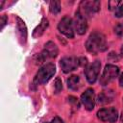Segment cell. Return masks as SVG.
Wrapping results in <instances>:
<instances>
[{
  "mask_svg": "<svg viewBox=\"0 0 123 123\" xmlns=\"http://www.w3.org/2000/svg\"><path fill=\"white\" fill-rule=\"evenodd\" d=\"M86 48L89 53L93 55H97L100 52L106 51L108 46L105 36L97 31L91 33L86 42Z\"/></svg>",
  "mask_w": 123,
  "mask_h": 123,
  "instance_id": "1",
  "label": "cell"
},
{
  "mask_svg": "<svg viewBox=\"0 0 123 123\" xmlns=\"http://www.w3.org/2000/svg\"><path fill=\"white\" fill-rule=\"evenodd\" d=\"M56 73V66L54 63H46L44 64L38 71L37 72L35 78H34V85H43L47 83Z\"/></svg>",
  "mask_w": 123,
  "mask_h": 123,
  "instance_id": "2",
  "label": "cell"
},
{
  "mask_svg": "<svg viewBox=\"0 0 123 123\" xmlns=\"http://www.w3.org/2000/svg\"><path fill=\"white\" fill-rule=\"evenodd\" d=\"M119 73V67L114 64H107L104 68L102 76L100 78V84L102 86H107L111 82H112Z\"/></svg>",
  "mask_w": 123,
  "mask_h": 123,
  "instance_id": "3",
  "label": "cell"
},
{
  "mask_svg": "<svg viewBox=\"0 0 123 123\" xmlns=\"http://www.w3.org/2000/svg\"><path fill=\"white\" fill-rule=\"evenodd\" d=\"M58 53H59V51H58L57 45L53 41H48L45 44L44 49L41 51V53L38 54V56L37 58V63H42L49 58L57 57Z\"/></svg>",
  "mask_w": 123,
  "mask_h": 123,
  "instance_id": "4",
  "label": "cell"
},
{
  "mask_svg": "<svg viewBox=\"0 0 123 123\" xmlns=\"http://www.w3.org/2000/svg\"><path fill=\"white\" fill-rule=\"evenodd\" d=\"M101 3L98 0H92V1H82L80 4V9L78 10L84 16L86 17V15H91L95 12H97L100 10Z\"/></svg>",
  "mask_w": 123,
  "mask_h": 123,
  "instance_id": "5",
  "label": "cell"
},
{
  "mask_svg": "<svg viewBox=\"0 0 123 123\" xmlns=\"http://www.w3.org/2000/svg\"><path fill=\"white\" fill-rule=\"evenodd\" d=\"M60 65L64 73H68L82 65V60L76 57H64L60 61Z\"/></svg>",
  "mask_w": 123,
  "mask_h": 123,
  "instance_id": "6",
  "label": "cell"
},
{
  "mask_svg": "<svg viewBox=\"0 0 123 123\" xmlns=\"http://www.w3.org/2000/svg\"><path fill=\"white\" fill-rule=\"evenodd\" d=\"M73 26H74V24H73L72 19L69 16H63L61 19V21L59 22L58 29L66 37L73 38L74 37V28H73Z\"/></svg>",
  "mask_w": 123,
  "mask_h": 123,
  "instance_id": "7",
  "label": "cell"
},
{
  "mask_svg": "<svg viewBox=\"0 0 123 123\" xmlns=\"http://www.w3.org/2000/svg\"><path fill=\"white\" fill-rule=\"evenodd\" d=\"M97 117L103 122L114 123L118 118V111L115 108H104L98 111Z\"/></svg>",
  "mask_w": 123,
  "mask_h": 123,
  "instance_id": "8",
  "label": "cell"
},
{
  "mask_svg": "<svg viewBox=\"0 0 123 123\" xmlns=\"http://www.w3.org/2000/svg\"><path fill=\"white\" fill-rule=\"evenodd\" d=\"M101 62L100 61H95L89 65H87L85 69V75L89 84H94L98 78L99 72H100Z\"/></svg>",
  "mask_w": 123,
  "mask_h": 123,
  "instance_id": "9",
  "label": "cell"
},
{
  "mask_svg": "<svg viewBox=\"0 0 123 123\" xmlns=\"http://www.w3.org/2000/svg\"><path fill=\"white\" fill-rule=\"evenodd\" d=\"M81 102L87 111H92L95 106V93L92 88H87L81 95Z\"/></svg>",
  "mask_w": 123,
  "mask_h": 123,
  "instance_id": "10",
  "label": "cell"
},
{
  "mask_svg": "<svg viewBox=\"0 0 123 123\" xmlns=\"http://www.w3.org/2000/svg\"><path fill=\"white\" fill-rule=\"evenodd\" d=\"M73 24H74V27H75V30H76L77 34H79V35H84L87 30L86 17L84 16L79 11H77L76 13H75Z\"/></svg>",
  "mask_w": 123,
  "mask_h": 123,
  "instance_id": "11",
  "label": "cell"
},
{
  "mask_svg": "<svg viewBox=\"0 0 123 123\" xmlns=\"http://www.w3.org/2000/svg\"><path fill=\"white\" fill-rule=\"evenodd\" d=\"M16 30H17V35L21 40V43L25 44L27 40V28L24 21L18 16H16Z\"/></svg>",
  "mask_w": 123,
  "mask_h": 123,
  "instance_id": "12",
  "label": "cell"
},
{
  "mask_svg": "<svg viewBox=\"0 0 123 123\" xmlns=\"http://www.w3.org/2000/svg\"><path fill=\"white\" fill-rule=\"evenodd\" d=\"M48 25H49V23H48V19L45 18V17H43V18L41 19L40 23H39V24L36 27V29L34 30V32H33V37L36 38V37H40V36L44 33V31L47 29Z\"/></svg>",
  "mask_w": 123,
  "mask_h": 123,
  "instance_id": "13",
  "label": "cell"
},
{
  "mask_svg": "<svg viewBox=\"0 0 123 123\" xmlns=\"http://www.w3.org/2000/svg\"><path fill=\"white\" fill-rule=\"evenodd\" d=\"M114 95L111 90H104L102 91L98 96V101L101 104H107L112 101Z\"/></svg>",
  "mask_w": 123,
  "mask_h": 123,
  "instance_id": "14",
  "label": "cell"
},
{
  "mask_svg": "<svg viewBox=\"0 0 123 123\" xmlns=\"http://www.w3.org/2000/svg\"><path fill=\"white\" fill-rule=\"evenodd\" d=\"M67 86L72 90H77L81 86L80 77L77 75H72L67 79Z\"/></svg>",
  "mask_w": 123,
  "mask_h": 123,
  "instance_id": "15",
  "label": "cell"
},
{
  "mask_svg": "<svg viewBox=\"0 0 123 123\" xmlns=\"http://www.w3.org/2000/svg\"><path fill=\"white\" fill-rule=\"evenodd\" d=\"M49 10L52 13L57 14L61 12V3L60 1H51L49 5Z\"/></svg>",
  "mask_w": 123,
  "mask_h": 123,
  "instance_id": "16",
  "label": "cell"
},
{
  "mask_svg": "<svg viewBox=\"0 0 123 123\" xmlns=\"http://www.w3.org/2000/svg\"><path fill=\"white\" fill-rule=\"evenodd\" d=\"M114 15L116 17H122L123 16V2H120L118 7L114 11Z\"/></svg>",
  "mask_w": 123,
  "mask_h": 123,
  "instance_id": "17",
  "label": "cell"
},
{
  "mask_svg": "<svg viewBox=\"0 0 123 123\" xmlns=\"http://www.w3.org/2000/svg\"><path fill=\"white\" fill-rule=\"evenodd\" d=\"M62 89V81H61L59 78H57L56 81H55V91H56V93H58V92H60Z\"/></svg>",
  "mask_w": 123,
  "mask_h": 123,
  "instance_id": "18",
  "label": "cell"
},
{
  "mask_svg": "<svg viewBox=\"0 0 123 123\" xmlns=\"http://www.w3.org/2000/svg\"><path fill=\"white\" fill-rule=\"evenodd\" d=\"M114 32H115L116 35L121 36L122 33H123V26H122V24H117V25L114 27Z\"/></svg>",
  "mask_w": 123,
  "mask_h": 123,
  "instance_id": "19",
  "label": "cell"
},
{
  "mask_svg": "<svg viewBox=\"0 0 123 123\" xmlns=\"http://www.w3.org/2000/svg\"><path fill=\"white\" fill-rule=\"evenodd\" d=\"M119 4H120V1H110L109 2V8H110V10L116 9Z\"/></svg>",
  "mask_w": 123,
  "mask_h": 123,
  "instance_id": "20",
  "label": "cell"
},
{
  "mask_svg": "<svg viewBox=\"0 0 123 123\" xmlns=\"http://www.w3.org/2000/svg\"><path fill=\"white\" fill-rule=\"evenodd\" d=\"M45 123H64V121H63L62 118H60L59 116H56V117H54L52 120H50V121H48V122H45Z\"/></svg>",
  "mask_w": 123,
  "mask_h": 123,
  "instance_id": "21",
  "label": "cell"
},
{
  "mask_svg": "<svg viewBox=\"0 0 123 123\" xmlns=\"http://www.w3.org/2000/svg\"><path fill=\"white\" fill-rule=\"evenodd\" d=\"M7 21H8V16L5 15V14H3V15L1 16V29L4 28V26L6 25Z\"/></svg>",
  "mask_w": 123,
  "mask_h": 123,
  "instance_id": "22",
  "label": "cell"
},
{
  "mask_svg": "<svg viewBox=\"0 0 123 123\" xmlns=\"http://www.w3.org/2000/svg\"><path fill=\"white\" fill-rule=\"evenodd\" d=\"M119 85L121 87H123V72L121 73V75L119 77Z\"/></svg>",
  "mask_w": 123,
  "mask_h": 123,
  "instance_id": "23",
  "label": "cell"
},
{
  "mask_svg": "<svg viewBox=\"0 0 123 123\" xmlns=\"http://www.w3.org/2000/svg\"><path fill=\"white\" fill-rule=\"evenodd\" d=\"M120 120H121V123H123V111H122V114H121V118H120Z\"/></svg>",
  "mask_w": 123,
  "mask_h": 123,
  "instance_id": "24",
  "label": "cell"
},
{
  "mask_svg": "<svg viewBox=\"0 0 123 123\" xmlns=\"http://www.w3.org/2000/svg\"><path fill=\"white\" fill-rule=\"evenodd\" d=\"M121 55L123 56V45H122V47H121Z\"/></svg>",
  "mask_w": 123,
  "mask_h": 123,
  "instance_id": "25",
  "label": "cell"
}]
</instances>
